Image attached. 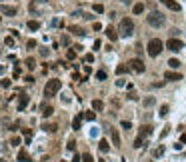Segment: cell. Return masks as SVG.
Here are the masks:
<instances>
[{
    "mask_svg": "<svg viewBox=\"0 0 186 162\" xmlns=\"http://www.w3.org/2000/svg\"><path fill=\"white\" fill-rule=\"evenodd\" d=\"M60 88H62V82L58 80V78H52V80L46 82V86H44V96H48V98H52V96H56L60 92Z\"/></svg>",
    "mask_w": 186,
    "mask_h": 162,
    "instance_id": "6da1fadb",
    "label": "cell"
},
{
    "mask_svg": "<svg viewBox=\"0 0 186 162\" xmlns=\"http://www.w3.org/2000/svg\"><path fill=\"white\" fill-rule=\"evenodd\" d=\"M132 30H134L132 18H122V20H120V28H118L120 36H130V34H132Z\"/></svg>",
    "mask_w": 186,
    "mask_h": 162,
    "instance_id": "7a4b0ae2",
    "label": "cell"
},
{
    "mask_svg": "<svg viewBox=\"0 0 186 162\" xmlns=\"http://www.w3.org/2000/svg\"><path fill=\"white\" fill-rule=\"evenodd\" d=\"M146 22L152 28H160V26H164V16H162L160 12H150L146 16Z\"/></svg>",
    "mask_w": 186,
    "mask_h": 162,
    "instance_id": "3957f363",
    "label": "cell"
},
{
    "mask_svg": "<svg viewBox=\"0 0 186 162\" xmlns=\"http://www.w3.org/2000/svg\"><path fill=\"white\" fill-rule=\"evenodd\" d=\"M148 54L150 56H158L160 52H162V48H164V44H162V40L160 38H152V40L148 42Z\"/></svg>",
    "mask_w": 186,
    "mask_h": 162,
    "instance_id": "277c9868",
    "label": "cell"
},
{
    "mask_svg": "<svg viewBox=\"0 0 186 162\" xmlns=\"http://www.w3.org/2000/svg\"><path fill=\"white\" fill-rule=\"evenodd\" d=\"M128 66H130V70H134V72H138V74H142L144 70H146V66H144V62L140 60V58H134V60L128 62Z\"/></svg>",
    "mask_w": 186,
    "mask_h": 162,
    "instance_id": "5b68a950",
    "label": "cell"
},
{
    "mask_svg": "<svg viewBox=\"0 0 186 162\" xmlns=\"http://www.w3.org/2000/svg\"><path fill=\"white\" fill-rule=\"evenodd\" d=\"M166 48L172 50V52H178V50L184 48V44H182V40H178V38H170V40L166 42Z\"/></svg>",
    "mask_w": 186,
    "mask_h": 162,
    "instance_id": "8992f818",
    "label": "cell"
},
{
    "mask_svg": "<svg viewBox=\"0 0 186 162\" xmlns=\"http://www.w3.org/2000/svg\"><path fill=\"white\" fill-rule=\"evenodd\" d=\"M0 14H4V16H16V6L0 4Z\"/></svg>",
    "mask_w": 186,
    "mask_h": 162,
    "instance_id": "52a82bcc",
    "label": "cell"
},
{
    "mask_svg": "<svg viewBox=\"0 0 186 162\" xmlns=\"http://www.w3.org/2000/svg\"><path fill=\"white\" fill-rule=\"evenodd\" d=\"M160 2H162L168 10H172V12H178V10H180V4H178V2H174V0H160Z\"/></svg>",
    "mask_w": 186,
    "mask_h": 162,
    "instance_id": "ba28073f",
    "label": "cell"
},
{
    "mask_svg": "<svg viewBox=\"0 0 186 162\" xmlns=\"http://www.w3.org/2000/svg\"><path fill=\"white\" fill-rule=\"evenodd\" d=\"M28 102H30V96L28 94H20L18 96V110H24L28 106Z\"/></svg>",
    "mask_w": 186,
    "mask_h": 162,
    "instance_id": "9c48e42d",
    "label": "cell"
},
{
    "mask_svg": "<svg viewBox=\"0 0 186 162\" xmlns=\"http://www.w3.org/2000/svg\"><path fill=\"white\" fill-rule=\"evenodd\" d=\"M42 130H44V132H48V134H54V132L58 130V126H56V124H52V122H44V124H42Z\"/></svg>",
    "mask_w": 186,
    "mask_h": 162,
    "instance_id": "30bf717a",
    "label": "cell"
},
{
    "mask_svg": "<svg viewBox=\"0 0 186 162\" xmlns=\"http://www.w3.org/2000/svg\"><path fill=\"white\" fill-rule=\"evenodd\" d=\"M164 78H166V80H172V82H176V80H182V76H180L178 72H172V70H168L166 74H164Z\"/></svg>",
    "mask_w": 186,
    "mask_h": 162,
    "instance_id": "8fae6325",
    "label": "cell"
},
{
    "mask_svg": "<svg viewBox=\"0 0 186 162\" xmlns=\"http://www.w3.org/2000/svg\"><path fill=\"white\" fill-rule=\"evenodd\" d=\"M152 134V126H142V128H140V138H142V140H144V138H148V136Z\"/></svg>",
    "mask_w": 186,
    "mask_h": 162,
    "instance_id": "7c38bea8",
    "label": "cell"
},
{
    "mask_svg": "<svg viewBox=\"0 0 186 162\" xmlns=\"http://www.w3.org/2000/svg\"><path fill=\"white\" fill-rule=\"evenodd\" d=\"M110 138H112V144L120 146V134L116 132V128H110Z\"/></svg>",
    "mask_w": 186,
    "mask_h": 162,
    "instance_id": "4fadbf2b",
    "label": "cell"
},
{
    "mask_svg": "<svg viewBox=\"0 0 186 162\" xmlns=\"http://www.w3.org/2000/svg\"><path fill=\"white\" fill-rule=\"evenodd\" d=\"M54 114V108L50 104H42V116H52Z\"/></svg>",
    "mask_w": 186,
    "mask_h": 162,
    "instance_id": "5bb4252c",
    "label": "cell"
},
{
    "mask_svg": "<svg viewBox=\"0 0 186 162\" xmlns=\"http://www.w3.org/2000/svg\"><path fill=\"white\" fill-rule=\"evenodd\" d=\"M106 36H108V38H110V40H116V38H118V32H116V30H114V28L112 26H108L106 28Z\"/></svg>",
    "mask_w": 186,
    "mask_h": 162,
    "instance_id": "9a60e30c",
    "label": "cell"
},
{
    "mask_svg": "<svg viewBox=\"0 0 186 162\" xmlns=\"http://www.w3.org/2000/svg\"><path fill=\"white\" fill-rule=\"evenodd\" d=\"M68 30H70V32H72L74 36H84V34H86V32H84V30H82L80 26H70Z\"/></svg>",
    "mask_w": 186,
    "mask_h": 162,
    "instance_id": "2e32d148",
    "label": "cell"
},
{
    "mask_svg": "<svg viewBox=\"0 0 186 162\" xmlns=\"http://www.w3.org/2000/svg\"><path fill=\"white\" fill-rule=\"evenodd\" d=\"M92 108L96 112H102V110H104V102L102 100H92Z\"/></svg>",
    "mask_w": 186,
    "mask_h": 162,
    "instance_id": "e0dca14e",
    "label": "cell"
},
{
    "mask_svg": "<svg viewBox=\"0 0 186 162\" xmlns=\"http://www.w3.org/2000/svg\"><path fill=\"white\" fill-rule=\"evenodd\" d=\"M26 26H28V30L32 32V30H38V28H40V22H38V20H28Z\"/></svg>",
    "mask_w": 186,
    "mask_h": 162,
    "instance_id": "ac0fdd59",
    "label": "cell"
},
{
    "mask_svg": "<svg viewBox=\"0 0 186 162\" xmlns=\"http://www.w3.org/2000/svg\"><path fill=\"white\" fill-rule=\"evenodd\" d=\"M98 148H100V152H108V150H110V144H108L106 140H100L98 142Z\"/></svg>",
    "mask_w": 186,
    "mask_h": 162,
    "instance_id": "d6986e66",
    "label": "cell"
},
{
    "mask_svg": "<svg viewBox=\"0 0 186 162\" xmlns=\"http://www.w3.org/2000/svg\"><path fill=\"white\" fill-rule=\"evenodd\" d=\"M18 160L20 162H30V156L26 154V150H20L18 152Z\"/></svg>",
    "mask_w": 186,
    "mask_h": 162,
    "instance_id": "ffe728a7",
    "label": "cell"
},
{
    "mask_svg": "<svg viewBox=\"0 0 186 162\" xmlns=\"http://www.w3.org/2000/svg\"><path fill=\"white\" fill-rule=\"evenodd\" d=\"M132 12H134V14H142V12H144V4H142V2L134 4V6H132Z\"/></svg>",
    "mask_w": 186,
    "mask_h": 162,
    "instance_id": "44dd1931",
    "label": "cell"
},
{
    "mask_svg": "<svg viewBox=\"0 0 186 162\" xmlns=\"http://www.w3.org/2000/svg\"><path fill=\"white\" fill-rule=\"evenodd\" d=\"M80 124H82V116H76L72 120V128L74 130H80Z\"/></svg>",
    "mask_w": 186,
    "mask_h": 162,
    "instance_id": "7402d4cb",
    "label": "cell"
},
{
    "mask_svg": "<svg viewBox=\"0 0 186 162\" xmlns=\"http://www.w3.org/2000/svg\"><path fill=\"white\" fill-rule=\"evenodd\" d=\"M130 66H126V64H118V66H116V74H126V70Z\"/></svg>",
    "mask_w": 186,
    "mask_h": 162,
    "instance_id": "603a6c76",
    "label": "cell"
},
{
    "mask_svg": "<svg viewBox=\"0 0 186 162\" xmlns=\"http://www.w3.org/2000/svg\"><path fill=\"white\" fill-rule=\"evenodd\" d=\"M154 102H156V100H154V96H148V98H144V102H142V104H144V106H154Z\"/></svg>",
    "mask_w": 186,
    "mask_h": 162,
    "instance_id": "cb8c5ba5",
    "label": "cell"
},
{
    "mask_svg": "<svg viewBox=\"0 0 186 162\" xmlns=\"http://www.w3.org/2000/svg\"><path fill=\"white\" fill-rule=\"evenodd\" d=\"M168 66H170V68H178L180 66V60H178V58H170V60H168Z\"/></svg>",
    "mask_w": 186,
    "mask_h": 162,
    "instance_id": "d4e9b609",
    "label": "cell"
},
{
    "mask_svg": "<svg viewBox=\"0 0 186 162\" xmlns=\"http://www.w3.org/2000/svg\"><path fill=\"white\" fill-rule=\"evenodd\" d=\"M24 64H26V68H30V70H34V68H36V62H34V58H26V62H24Z\"/></svg>",
    "mask_w": 186,
    "mask_h": 162,
    "instance_id": "484cf974",
    "label": "cell"
},
{
    "mask_svg": "<svg viewBox=\"0 0 186 162\" xmlns=\"http://www.w3.org/2000/svg\"><path fill=\"white\" fill-rule=\"evenodd\" d=\"M96 78H98V80H106V72H104V70H98V72H96Z\"/></svg>",
    "mask_w": 186,
    "mask_h": 162,
    "instance_id": "4316f807",
    "label": "cell"
},
{
    "mask_svg": "<svg viewBox=\"0 0 186 162\" xmlns=\"http://www.w3.org/2000/svg\"><path fill=\"white\" fill-rule=\"evenodd\" d=\"M82 162H94V158H92V154H82Z\"/></svg>",
    "mask_w": 186,
    "mask_h": 162,
    "instance_id": "83f0119b",
    "label": "cell"
},
{
    "mask_svg": "<svg viewBox=\"0 0 186 162\" xmlns=\"http://www.w3.org/2000/svg\"><path fill=\"white\" fill-rule=\"evenodd\" d=\"M120 126H122V128H126V130H130V128H132V124H130L128 120H122V122H120Z\"/></svg>",
    "mask_w": 186,
    "mask_h": 162,
    "instance_id": "f1b7e54d",
    "label": "cell"
},
{
    "mask_svg": "<svg viewBox=\"0 0 186 162\" xmlns=\"http://www.w3.org/2000/svg\"><path fill=\"white\" fill-rule=\"evenodd\" d=\"M168 114V106L166 104H164V106H160V116H162V118H164V116Z\"/></svg>",
    "mask_w": 186,
    "mask_h": 162,
    "instance_id": "f546056e",
    "label": "cell"
},
{
    "mask_svg": "<svg viewBox=\"0 0 186 162\" xmlns=\"http://www.w3.org/2000/svg\"><path fill=\"white\" fill-rule=\"evenodd\" d=\"M142 138H140V136H136V140H134V148H140V146H142Z\"/></svg>",
    "mask_w": 186,
    "mask_h": 162,
    "instance_id": "4dcf8cb0",
    "label": "cell"
},
{
    "mask_svg": "<svg viewBox=\"0 0 186 162\" xmlns=\"http://www.w3.org/2000/svg\"><path fill=\"white\" fill-rule=\"evenodd\" d=\"M94 12L102 14V12H104V6H102V4H94Z\"/></svg>",
    "mask_w": 186,
    "mask_h": 162,
    "instance_id": "1f68e13d",
    "label": "cell"
},
{
    "mask_svg": "<svg viewBox=\"0 0 186 162\" xmlns=\"http://www.w3.org/2000/svg\"><path fill=\"white\" fill-rule=\"evenodd\" d=\"M4 44H6V46H14V38H12V36L4 38Z\"/></svg>",
    "mask_w": 186,
    "mask_h": 162,
    "instance_id": "d6a6232c",
    "label": "cell"
},
{
    "mask_svg": "<svg viewBox=\"0 0 186 162\" xmlns=\"http://www.w3.org/2000/svg\"><path fill=\"white\" fill-rule=\"evenodd\" d=\"M10 144H12V146H18V144H20V138H18V136L10 138Z\"/></svg>",
    "mask_w": 186,
    "mask_h": 162,
    "instance_id": "836d02e7",
    "label": "cell"
},
{
    "mask_svg": "<svg viewBox=\"0 0 186 162\" xmlns=\"http://www.w3.org/2000/svg\"><path fill=\"white\" fill-rule=\"evenodd\" d=\"M84 118H86V120H94V118H96V114H94V112H86V114H84Z\"/></svg>",
    "mask_w": 186,
    "mask_h": 162,
    "instance_id": "e575fe53",
    "label": "cell"
},
{
    "mask_svg": "<svg viewBox=\"0 0 186 162\" xmlns=\"http://www.w3.org/2000/svg\"><path fill=\"white\" fill-rule=\"evenodd\" d=\"M68 58H70V60H74V58H76V50H68V54H66Z\"/></svg>",
    "mask_w": 186,
    "mask_h": 162,
    "instance_id": "d590c367",
    "label": "cell"
},
{
    "mask_svg": "<svg viewBox=\"0 0 186 162\" xmlns=\"http://www.w3.org/2000/svg\"><path fill=\"white\" fill-rule=\"evenodd\" d=\"M62 44H64V46H68V44H70V38H68V36H64V38H62Z\"/></svg>",
    "mask_w": 186,
    "mask_h": 162,
    "instance_id": "8d00e7d4",
    "label": "cell"
},
{
    "mask_svg": "<svg viewBox=\"0 0 186 162\" xmlns=\"http://www.w3.org/2000/svg\"><path fill=\"white\" fill-rule=\"evenodd\" d=\"M84 60H86V62H92L94 56H92V54H86V56H84Z\"/></svg>",
    "mask_w": 186,
    "mask_h": 162,
    "instance_id": "74e56055",
    "label": "cell"
},
{
    "mask_svg": "<svg viewBox=\"0 0 186 162\" xmlns=\"http://www.w3.org/2000/svg\"><path fill=\"white\" fill-rule=\"evenodd\" d=\"M18 76H20V68L14 66V78H18Z\"/></svg>",
    "mask_w": 186,
    "mask_h": 162,
    "instance_id": "f35d334b",
    "label": "cell"
},
{
    "mask_svg": "<svg viewBox=\"0 0 186 162\" xmlns=\"http://www.w3.org/2000/svg\"><path fill=\"white\" fill-rule=\"evenodd\" d=\"M2 86L8 88V86H10V80H8V78H4V80H2Z\"/></svg>",
    "mask_w": 186,
    "mask_h": 162,
    "instance_id": "ab89813d",
    "label": "cell"
},
{
    "mask_svg": "<svg viewBox=\"0 0 186 162\" xmlns=\"http://www.w3.org/2000/svg\"><path fill=\"white\" fill-rule=\"evenodd\" d=\"M94 30H102V24H100V22H94Z\"/></svg>",
    "mask_w": 186,
    "mask_h": 162,
    "instance_id": "60d3db41",
    "label": "cell"
},
{
    "mask_svg": "<svg viewBox=\"0 0 186 162\" xmlns=\"http://www.w3.org/2000/svg\"><path fill=\"white\" fill-rule=\"evenodd\" d=\"M36 46V40H28V48H34Z\"/></svg>",
    "mask_w": 186,
    "mask_h": 162,
    "instance_id": "b9f144b4",
    "label": "cell"
},
{
    "mask_svg": "<svg viewBox=\"0 0 186 162\" xmlns=\"http://www.w3.org/2000/svg\"><path fill=\"white\" fill-rule=\"evenodd\" d=\"M180 142H182V144H186V134H182V136H180Z\"/></svg>",
    "mask_w": 186,
    "mask_h": 162,
    "instance_id": "7bdbcfd3",
    "label": "cell"
},
{
    "mask_svg": "<svg viewBox=\"0 0 186 162\" xmlns=\"http://www.w3.org/2000/svg\"><path fill=\"white\" fill-rule=\"evenodd\" d=\"M4 70H6V68H4V66H0V74H4Z\"/></svg>",
    "mask_w": 186,
    "mask_h": 162,
    "instance_id": "ee69618b",
    "label": "cell"
},
{
    "mask_svg": "<svg viewBox=\"0 0 186 162\" xmlns=\"http://www.w3.org/2000/svg\"><path fill=\"white\" fill-rule=\"evenodd\" d=\"M120 2H124V4H130V0H120Z\"/></svg>",
    "mask_w": 186,
    "mask_h": 162,
    "instance_id": "f6af8a7d",
    "label": "cell"
},
{
    "mask_svg": "<svg viewBox=\"0 0 186 162\" xmlns=\"http://www.w3.org/2000/svg\"><path fill=\"white\" fill-rule=\"evenodd\" d=\"M100 162H104V160H100Z\"/></svg>",
    "mask_w": 186,
    "mask_h": 162,
    "instance_id": "bcb514c9",
    "label": "cell"
}]
</instances>
